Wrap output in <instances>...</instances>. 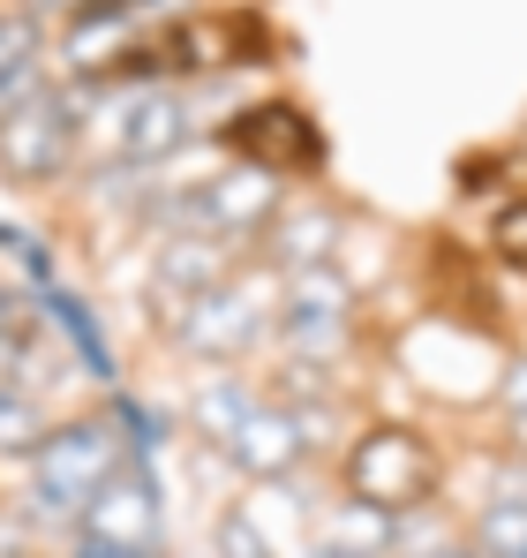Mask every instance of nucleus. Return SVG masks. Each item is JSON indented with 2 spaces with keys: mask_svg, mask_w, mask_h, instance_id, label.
Segmentation results:
<instances>
[{
  "mask_svg": "<svg viewBox=\"0 0 527 558\" xmlns=\"http://www.w3.org/2000/svg\"><path fill=\"white\" fill-rule=\"evenodd\" d=\"M23 461H30V513L76 529V513L90 506V490L128 461V446H121V415H113V423H106V415L61 423V430H46Z\"/></svg>",
  "mask_w": 527,
  "mask_h": 558,
  "instance_id": "1",
  "label": "nucleus"
},
{
  "mask_svg": "<svg viewBox=\"0 0 527 558\" xmlns=\"http://www.w3.org/2000/svg\"><path fill=\"white\" fill-rule=\"evenodd\" d=\"M438 483H444L438 446L422 430H407V423H369L347 446V498L392 513V521L400 513H422L438 498Z\"/></svg>",
  "mask_w": 527,
  "mask_h": 558,
  "instance_id": "2",
  "label": "nucleus"
},
{
  "mask_svg": "<svg viewBox=\"0 0 527 558\" xmlns=\"http://www.w3.org/2000/svg\"><path fill=\"white\" fill-rule=\"evenodd\" d=\"M264 325H271V265H234L174 317V340L204 363H234L264 340Z\"/></svg>",
  "mask_w": 527,
  "mask_h": 558,
  "instance_id": "3",
  "label": "nucleus"
},
{
  "mask_svg": "<svg viewBox=\"0 0 527 558\" xmlns=\"http://www.w3.org/2000/svg\"><path fill=\"white\" fill-rule=\"evenodd\" d=\"M76 144H84V113L76 98L38 92L23 98L15 113H0V174L15 189H46L76 167Z\"/></svg>",
  "mask_w": 527,
  "mask_h": 558,
  "instance_id": "4",
  "label": "nucleus"
},
{
  "mask_svg": "<svg viewBox=\"0 0 527 558\" xmlns=\"http://www.w3.org/2000/svg\"><path fill=\"white\" fill-rule=\"evenodd\" d=\"M159 490H151V475L144 468H113L98 490H90V506L76 513V536H84V551L98 558H159Z\"/></svg>",
  "mask_w": 527,
  "mask_h": 558,
  "instance_id": "5",
  "label": "nucleus"
},
{
  "mask_svg": "<svg viewBox=\"0 0 527 558\" xmlns=\"http://www.w3.org/2000/svg\"><path fill=\"white\" fill-rule=\"evenodd\" d=\"M226 151L242 167H264V174H317L324 167V129L294 106V98H257L226 121Z\"/></svg>",
  "mask_w": 527,
  "mask_h": 558,
  "instance_id": "6",
  "label": "nucleus"
},
{
  "mask_svg": "<svg viewBox=\"0 0 527 558\" xmlns=\"http://www.w3.org/2000/svg\"><path fill=\"white\" fill-rule=\"evenodd\" d=\"M354 287L340 265H309V272H286L279 294V340L294 348V363H332L340 355V332H347Z\"/></svg>",
  "mask_w": 527,
  "mask_h": 558,
  "instance_id": "7",
  "label": "nucleus"
},
{
  "mask_svg": "<svg viewBox=\"0 0 527 558\" xmlns=\"http://www.w3.org/2000/svg\"><path fill=\"white\" fill-rule=\"evenodd\" d=\"M106 121H113V159H121V167H159V159H174L181 144L196 136L188 98L159 92V84H136Z\"/></svg>",
  "mask_w": 527,
  "mask_h": 558,
  "instance_id": "8",
  "label": "nucleus"
},
{
  "mask_svg": "<svg viewBox=\"0 0 527 558\" xmlns=\"http://www.w3.org/2000/svg\"><path fill=\"white\" fill-rule=\"evenodd\" d=\"M234 265H249V242H219V234H159V272H151V294L167 302V325H174L204 287H219Z\"/></svg>",
  "mask_w": 527,
  "mask_h": 558,
  "instance_id": "9",
  "label": "nucleus"
},
{
  "mask_svg": "<svg viewBox=\"0 0 527 558\" xmlns=\"http://www.w3.org/2000/svg\"><path fill=\"white\" fill-rule=\"evenodd\" d=\"M226 453L249 468L257 483H286V475L302 468V453H309V430H302L294 408H249L242 430L226 438Z\"/></svg>",
  "mask_w": 527,
  "mask_h": 558,
  "instance_id": "10",
  "label": "nucleus"
},
{
  "mask_svg": "<svg viewBox=\"0 0 527 558\" xmlns=\"http://www.w3.org/2000/svg\"><path fill=\"white\" fill-rule=\"evenodd\" d=\"M264 234H271V257H264L271 272H309V265L340 257V211L332 204H294V211L279 204Z\"/></svg>",
  "mask_w": 527,
  "mask_h": 558,
  "instance_id": "11",
  "label": "nucleus"
},
{
  "mask_svg": "<svg viewBox=\"0 0 527 558\" xmlns=\"http://www.w3.org/2000/svg\"><path fill=\"white\" fill-rule=\"evenodd\" d=\"M392 536H400L392 513H377V506L347 498V506L317 529V551H324V558H392Z\"/></svg>",
  "mask_w": 527,
  "mask_h": 558,
  "instance_id": "12",
  "label": "nucleus"
},
{
  "mask_svg": "<svg viewBox=\"0 0 527 558\" xmlns=\"http://www.w3.org/2000/svg\"><path fill=\"white\" fill-rule=\"evenodd\" d=\"M467 551H475V558H527V498H520V490H505V498L475 521Z\"/></svg>",
  "mask_w": 527,
  "mask_h": 558,
  "instance_id": "13",
  "label": "nucleus"
},
{
  "mask_svg": "<svg viewBox=\"0 0 527 558\" xmlns=\"http://www.w3.org/2000/svg\"><path fill=\"white\" fill-rule=\"evenodd\" d=\"M249 408H257V400H249L234 377H204V385H196V400H188L196 430H204V438H219V446L242 430V415H249Z\"/></svg>",
  "mask_w": 527,
  "mask_h": 558,
  "instance_id": "14",
  "label": "nucleus"
},
{
  "mask_svg": "<svg viewBox=\"0 0 527 558\" xmlns=\"http://www.w3.org/2000/svg\"><path fill=\"white\" fill-rule=\"evenodd\" d=\"M46 415H38V400L23 392V385H0V453H30L46 430H38Z\"/></svg>",
  "mask_w": 527,
  "mask_h": 558,
  "instance_id": "15",
  "label": "nucleus"
},
{
  "mask_svg": "<svg viewBox=\"0 0 527 558\" xmlns=\"http://www.w3.org/2000/svg\"><path fill=\"white\" fill-rule=\"evenodd\" d=\"M490 257H498L505 272L527 279V196L498 204V219H490Z\"/></svg>",
  "mask_w": 527,
  "mask_h": 558,
  "instance_id": "16",
  "label": "nucleus"
},
{
  "mask_svg": "<svg viewBox=\"0 0 527 558\" xmlns=\"http://www.w3.org/2000/svg\"><path fill=\"white\" fill-rule=\"evenodd\" d=\"M53 92V76H46V53H30V61H15V69H0V113H15L23 98Z\"/></svg>",
  "mask_w": 527,
  "mask_h": 558,
  "instance_id": "17",
  "label": "nucleus"
},
{
  "mask_svg": "<svg viewBox=\"0 0 527 558\" xmlns=\"http://www.w3.org/2000/svg\"><path fill=\"white\" fill-rule=\"evenodd\" d=\"M498 392H505V415H513V438L527 446V355L513 363V371H505V385H498Z\"/></svg>",
  "mask_w": 527,
  "mask_h": 558,
  "instance_id": "18",
  "label": "nucleus"
},
{
  "mask_svg": "<svg viewBox=\"0 0 527 558\" xmlns=\"http://www.w3.org/2000/svg\"><path fill=\"white\" fill-rule=\"evenodd\" d=\"M15 340H23V332H15V310H8V294H0V355H15Z\"/></svg>",
  "mask_w": 527,
  "mask_h": 558,
  "instance_id": "19",
  "label": "nucleus"
},
{
  "mask_svg": "<svg viewBox=\"0 0 527 558\" xmlns=\"http://www.w3.org/2000/svg\"><path fill=\"white\" fill-rule=\"evenodd\" d=\"M30 8H38V15H84L90 0H30Z\"/></svg>",
  "mask_w": 527,
  "mask_h": 558,
  "instance_id": "20",
  "label": "nucleus"
},
{
  "mask_svg": "<svg viewBox=\"0 0 527 558\" xmlns=\"http://www.w3.org/2000/svg\"><path fill=\"white\" fill-rule=\"evenodd\" d=\"M430 558H475V551H430Z\"/></svg>",
  "mask_w": 527,
  "mask_h": 558,
  "instance_id": "21",
  "label": "nucleus"
},
{
  "mask_svg": "<svg viewBox=\"0 0 527 558\" xmlns=\"http://www.w3.org/2000/svg\"><path fill=\"white\" fill-rule=\"evenodd\" d=\"M84 558H98V551H84Z\"/></svg>",
  "mask_w": 527,
  "mask_h": 558,
  "instance_id": "22",
  "label": "nucleus"
}]
</instances>
